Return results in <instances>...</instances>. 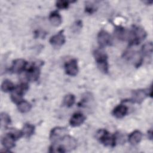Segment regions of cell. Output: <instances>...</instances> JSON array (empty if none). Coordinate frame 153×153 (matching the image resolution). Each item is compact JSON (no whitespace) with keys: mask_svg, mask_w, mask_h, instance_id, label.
Segmentation results:
<instances>
[{"mask_svg":"<svg viewBox=\"0 0 153 153\" xmlns=\"http://www.w3.org/2000/svg\"><path fill=\"white\" fill-rule=\"evenodd\" d=\"M76 139L69 134H66L60 139L52 142L49 148V152L63 153L71 151L76 148Z\"/></svg>","mask_w":153,"mask_h":153,"instance_id":"1","label":"cell"},{"mask_svg":"<svg viewBox=\"0 0 153 153\" xmlns=\"http://www.w3.org/2000/svg\"><path fill=\"white\" fill-rule=\"evenodd\" d=\"M93 56L98 69L103 74L109 71L108 56L102 49H96L93 51Z\"/></svg>","mask_w":153,"mask_h":153,"instance_id":"2","label":"cell"},{"mask_svg":"<svg viewBox=\"0 0 153 153\" xmlns=\"http://www.w3.org/2000/svg\"><path fill=\"white\" fill-rule=\"evenodd\" d=\"M146 37V32L145 29L140 26H134L131 30L129 32L128 42L130 45H136L139 44Z\"/></svg>","mask_w":153,"mask_h":153,"instance_id":"3","label":"cell"},{"mask_svg":"<svg viewBox=\"0 0 153 153\" xmlns=\"http://www.w3.org/2000/svg\"><path fill=\"white\" fill-rule=\"evenodd\" d=\"M96 137L100 142L105 146L113 148L117 143V135L111 134L105 129L99 130L97 133Z\"/></svg>","mask_w":153,"mask_h":153,"instance_id":"4","label":"cell"},{"mask_svg":"<svg viewBox=\"0 0 153 153\" xmlns=\"http://www.w3.org/2000/svg\"><path fill=\"white\" fill-rule=\"evenodd\" d=\"M27 82H23L16 86L14 90L11 91V99L15 103H19L23 99V96L25 92L28 90Z\"/></svg>","mask_w":153,"mask_h":153,"instance_id":"5","label":"cell"},{"mask_svg":"<svg viewBox=\"0 0 153 153\" xmlns=\"http://www.w3.org/2000/svg\"><path fill=\"white\" fill-rule=\"evenodd\" d=\"M152 95L151 87L147 89H139L134 90L131 94V101L137 103H140L143 101L146 97Z\"/></svg>","mask_w":153,"mask_h":153,"instance_id":"6","label":"cell"},{"mask_svg":"<svg viewBox=\"0 0 153 153\" xmlns=\"http://www.w3.org/2000/svg\"><path fill=\"white\" fill-rule=\"evenodd\" d=\"M41 65L32 63L27 69L26 72V78L27 80L31 81H36L40 75V66Z\"/></svg>","mask_w":153,"mask_h":153,"instance_id":"7","label":"cell"},{"mask_svg":"<svg viewBox=\"0 0 153 153\" xmlns=\"http://www.w3.org/2000/svg\"><path fill=\"white\" fill-rule=\"evenodd\" d=\"M97 39V42L101 48L111 45L112 43L111 35L105 30H102L98 33Z\"/></svg>","mask_w":153,"mask_h":153,"instance_id":"8","label":"cell"},{"mask_svg":"<svg viewBox=\"0 0 153 153\" xmlns=\"http://www.w3.org/2000/svg\"><path fill=\"white\" fill-rule=\"evenodd\" d=\"M68 130L65 127H56L53 128L50 131V139L52 142H56L66 134H68Z\"/></svg>","mask_w":153,"mask_h":153,"instance_id":"9","label":"cell"},{"mask_svg":"<svg viewBox=\"0 0 153 153\" xmlns=\"http://www.w3.org/2000/svg\"><path fill=\"white\" fill-rule=\"evenodd\" d=\"M65 72L68 75L71 76H75L77 75L78 72V66L77 60L75 59H72L65 64Z\"/></svg>","mask_w":153,"mask_h":153,"instance_id":"10","label":"cell"},{"mask_svg":"<svg viewBox=\"0 0 153 153\" xmlns=\"http://www.w3.org/2000/svg\"><path fill=\"white\" fill-rule=\"evenodd\" d=\"M17 140L16 137L9 131L2 137L1 143L5 149L10 151V149H12L15 146V142Z\"/></svg>","mask_w":153,"mask_h":153,"instance_id":"11","label":"cell"},{"mask_svg":"<svg viewBox=\"0 0 153 153\" xmlns=\"http://www.w3.org/2000/svg\"><path fill=\"white\" fill-rule=\"evenodd\" d=\"M27 62L23 59H17L13 62L11 71L15 74H19L25 70Z\"/></svg>","mask_w":153,"mask_h":153,"instance_id":"12","label":"cell"},{"mask_svg":"<svg viewBox=\"0 0 153 153\" xmlns=\"http://www.w3.org/2000/svg\"><path fill=\"white\" fill-rule=\"evenodd\" d=\"M124 57L128 60L131 61L136 67H139L142 62V56L138 52L127 51L124 54Z\"/></svg>","mask_w":153,"mask_h":153,"instance_id":"13","label":"cell"},{"mask_svg":"<svg viewBox=\"0 0 153 153\" xmlns=\"http://www.w3.org/2000/svg\"><path fill=\"white\" fill-rule=\"evenodd\" d=\"M65 36L63 34V30H60L56 34L53 35L49 40L51 45L54 47H61L65 42Z\"/></svg>","mask_w":153,"mask_h":153,"instance_id":"14","label":"cell"},{"mask_svg":"<svg viewBox=\"0 0 153 153\" xmlns=\"http://www.w3.org/2000/svg\"><path fill=\"white\" fill-rule=\"evenodd\" d=\"M85 120V117L81 112L74 114L70 118L69 124L72 127H75L81 126Z\"/></svg>","mask_w":153,"mask_h":153,"instance_id":"15","label":"cell"},{"mask_svg":"<svg viewBox=\"0 0 153 153\" xmlns=\"http://www.w3.org/2000/svg\"><path fill=\"white\" fill-rule=\"evenodd\" d=\"M128 112V108L123 104L118 105L112 111L113 115L117 118H122Z\"/></svg>","mask_w":153,"mask_h":153,"instance_id":"16","label":"cell"},{"mask_svg":"<svg viewBox=\"0 0 153 153\" xmlns=\"http://www.w3.org/2000/svg\"><path fill=\"white\" fill-rule=\"evenodd\" d=\"M142 138V133L139 130H135L133 131L128 136V140L131 145H136L140 143Z\"/></svg>","mask_w":153,"mask_h":153,"instance_id":"17","label":"cell"},{"mask_svg":"<svg viewBox=\"0 0 153 153\" xmlns=\"http://www.w3.org/2000/svg\"><path fill=\"white\" fill-rule=\"evenodd\" d=\"M49 21L53 26L58 27L62 24V18L58 12L53 11L49 16Z\"/></svg>","mask_w":153,"mask_h":153,"instance_id":"18","label":"cell"},{"mask_svg":"<svg viewBox=\"0 0 153 153\" xmlns=\"http://www.w3.org/2000/svg\"><path fill=\"white\" fill-rule=\"evenodd\" d=\"M93 100V97L91 94L90 93H86L84 95H83L82 98L78 103V105L79 106L82 108H88L90 106Z\"/></svg>","mask_w":153,"mask_h":153,"instance_id":"19","label":"cell"},{"mask_svg":"<svg viewBox=\"0 0 153 153\" xmlns=\"http://www.w3.org/2000/svg\"><path fill=\"white\" fill-rule=\"evenodd\" d=\"M115 33L117 37L120 40H127L128 39L129 32H128L124 27L118 26L115 30Z\"/></svg>","mask_w":153,"mask_h":153,"instance_id":"20","label":"cell"},{"mask_svg":"<svg viewBox=\"0 0 153 153\" xmlns=\"http://www.w3.org/2000/svg\"><path fill=\"white\" fill-rule=\"evenodd\" d=\"M23 135L26 137H30L35 132V126L29 123H26L22 130Z\"/></svg>","mask_w":153,"mask_h":153,"instance_id":"21","label":"cell"},{"mask_svg":"<svg viewBox=\"0 0 153 153\" xmlns=\"http://www.w3.org/2000/svg\"><path fill=\"white\" fill-rule=\"evenodd\" d=\"M17 108L19 111L21 113H26L31 109L32 105L27 101L22 100L21 102L17 103Z\"/></svg>","mask_w":153,"mask_h":153,"instance_id":"22","label":"cell"},{"mask_svg":"<svg viewBox=\"0 0 153 153\" xmlns=\"http://www.w3.org/2000/svg\"><path fill=\"white\" fill-rule=\"evenodd\" d=\"M1 128H7L11 124V120L9 115L5 112H1Z\"/></svg>","mask_w":153,"mask_h":153,"instance_id":"23","label":"cell"},{"mask_svg":"<svg viewBox=\"0 0 153 153\" xmlns=\"http://www.w3.org/2000/svg\"><path fill=\"white\" fill-rule=\"evenodd\" d=\"M14 84L13 83L12 81H11L9 79H5L3 81V82L1 84V90L3 92H9V91H12L14 88H15Z\"/></svg>","mask_w":153,"mask_h":153,"instance_id":"24","label":"cell"},{"mask_svg":"<svg viewBox=\"0 0 153 153\" xmlns=\"http://www.w3.org/2000/svg\"><path fill=\"white\" fill-rule=\"evenodd\" d=\"M152 43L148 42L145 43L142 47V53L145 57H150L152 54Z\"/></svg>","mask_w":153,"mask_h":153,"instance_id":"25","label":"cell"},{"mask_svg":"<svg viewBox=\"0 0 153 153\" xmlns=\"http://www.w3.org/2000/svg\"><path fill=\"white\" fill-rule=\"evenodd\" d=\"M75 102V96L72 94H68L64 97L63 103L65 106L68 108H70L73 106Z\"/></svg>","mask_w":153,"mask_h":153,"instance_id":"26","label":"cell"},{"mask_svg":"<svg viewBox=\"0 0 153 153\" xmlns=\"http://www.w3.org/2000/svg\"><path fill=\"white\" fill-rule=\"evenodd\" d=\"M56 5L57 8L60 10L67 9L69 5V2L68 1H58L56 3Z\"/></svg>","mask_w":153,"mask_h":153,"instance_id":"27","label":"cell"},{"mask_svg":"<svg viewBox=\"0 0 153 153\" xmlns=\"http://www.w3.org/2000/svg\"><path fill=\"white\" fill-rule=\"evenodd\" d=\"M85 11L88 14H93L96 11V7L91 2H87L85 5Z\"/></svg>","mask_w":153,"mask_h":153,"instance_id":"28","label":"cell"},{"mask_svg":"<svg viewBox=\"0 0 153 153\" xmlns=\"http://www.w3.org/2000/svg\"><path fill=\"white\" fill-rule=\"evenodd\" d=\"M148 137H149L150 139H152V130H150L149 131H148Z\"/></svg>","mask_w":153,"mask_h":153,"instance_id":"29","label":"cell"},{"mask_svg":"<svg viewBox=\"0 0 153 153\" xmlns=\"http://www.w3.org/2000/svg\"><path fill=\"white\" fill-rule=\"evenodd\" d=\"M143 2L145 3H146V4H148V5H151L152 3V1H144Z\"/></svg>","mask_w":153,"mask_h":153,"instance_id":"30","label":"cell"}]
</instances>
